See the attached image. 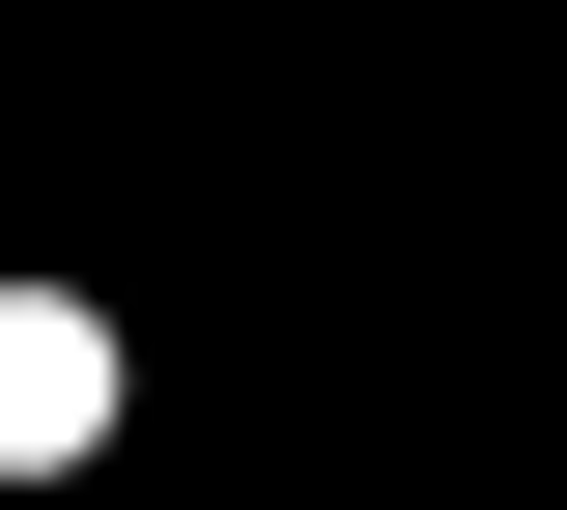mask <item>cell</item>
Listing matches in <instances>:
<instances>
[{
	"instance_id": "6da1fadb",
	"label": "cell",
	"mask_w": 567,
	"mask_h": 510,
	"mask_svg": "<svg viewBox=\"0 0 567 510\" xmlns=\"http://www.w3.org/2000/svg\"><path fill=\"white\" fill-rule=\"evenodd\" d=\"M85 426H114V341H85L58 284H0V482H58Z\"/></svg>"
}]
</instances>
